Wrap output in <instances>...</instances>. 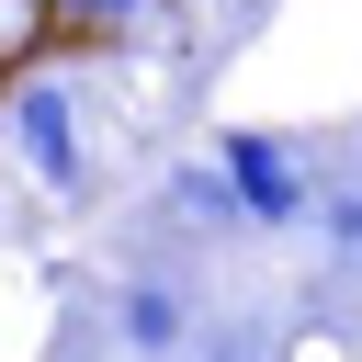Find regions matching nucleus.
<instances>
[{"label": "nucleus", "instance_id": "obj_5", "mask_svg": "<svg viewBox=\"0 0 362 362\" xmlns=\"http://www.w3.org/2000/svg\"><path fill=\"white\" fill-rule=\"evenodd\" d=\"M317 226H328V238H339V249H362V192H351V181H339V192H328V204H317Z\"/></svg>", "mask_w": 362, "mask_h": 362}, {"label": "nucleus", "instance_id": "obj_3", "mask_svg": "<svg viewBox=\"0 0 362 362\" xmlns=\"http://www.w3.org/2000/svg\"><path fill=\"white\" fill-rule=\"evenodd\" d=\"M113 317H124V351H136V362H170V351L192 339V305H181L170 283H124Z\"/></svg>", "mask_w": 362, "mask_h": 362}, {"label": "nucleus", "instance_id": "obj_4", "mask_svg": "<svg viewBox=\"0 0 362 362\" xmlns=\"http://www.w3.org/2000/svg\"><path fill=\"white\" fill-rule=\"evenodd\" d=\"M170 215H192V226L238 215V181H226V158H215V170H170Z\"/></svg>", "mask_w": 362, "mask_h": 362}, {"label": "nucleus", "instance_id": "obj_2", "mask_svg": "<svg viewBox=\"0 0 362 362\" xmlns=\"http://www.w3.org/2000/svg\"><path fill=\"white\" fill-rule=\"evenodd\" d=\"M11 136H23V158H34V181L45 192H79L90 181V158H79V113H68V90H11Z\"/></svg>", "mask_w": 362, "mask_h": 362}, {"label": "nucleus", "instance_id": "obj_6", "mask_svg": "<svg viewBox=\"0 0 362 362\" xmlns=\"http://www.w3.org/2000/svg\"><path fill=\"white\" fill-rule=\"evenodd\" d=\"M68 11H113V0H68Z\"/></svg>", "mask_w": 362, "mask_h": 362}, {"label": "nucleus", "instance_id": "obj_1", "mask_svg": "<svg viewBox=\"0 0 362 362\" xmlns=\"http://www.w3.org/2000/svg\"><path fill=\"white\" fill-rule=\"evenodd\" d=\"M215 158H226V181H238V215H249V226H294V215H317V192H305V170H294V147H283V136L226 124V136H215Z\"/></svg>", "mask_w": 362, "mask_h": 362}]
</instances>
